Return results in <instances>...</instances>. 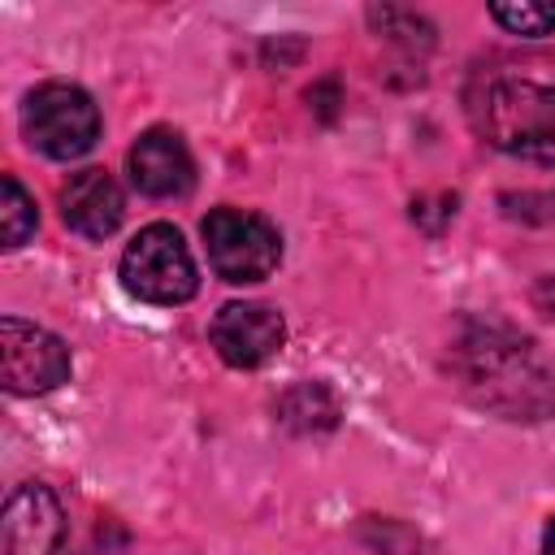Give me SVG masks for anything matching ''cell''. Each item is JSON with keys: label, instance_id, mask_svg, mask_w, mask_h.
I'll use <instances>...</instances> for the list:
<instances>
[{"label": "cell", "instance_id": "ba28073f", "mask_svg": "<svg viewBox=\"0 0 555 555\" xmlns=\"http://www.w3.org/2000/svg\"><path fill=\"white\" fill-rule=\"evenodd\" d=\"M212 347L230 369H260L286 343V321L269 304H225L212 317Z\"/></svg>", "mask_w": 555, "mask_h": 555}, {"label": "cell", "instance_id": "6da1fadb", "mask_svg": "<svg viewBox=\"0 0 555 555\" xmlns=\"http://www.w3.org/2000/svg\"><path fill=\"white\" fill-rule=\"evenodd\" d=\"M447 369L477 408L503 421H542L555 412L546 360L525 334L499 321H464L447 347Z\"/></svg>", "mask_w": 555, "mask_h": 555}, {"label": "cell", "instance_id": "7c38bea8", "mask_svg": "<svg viewBox=\"0 0 555 555\" xmlns=\"http://www.w3.org/2000/svg\"><path fill=\"white\" fill-rule=\"evenodd\" d=\"M35 225H39L35 199L22 191V182H17L13 173H4V178H0V238H4V247H9V251L22 247V243L35 234Z\"/></svg>", "mask_w": 555, "mask_h": 555}, {"label": "cell", "instance_id": "3957f363", "mask_svg": "<svg viewBox=\"0 0 555 555\" xmlns=\"http://www.w3.org/2000/svg\"><path fill=\"white\" fill-rule=\"evenodd\" d=\"M117 273H121V286H126L134 299L156 304V308L186 304V299L199 291L191 247L182 243V234H178L169 221L143 225V230L126 243Z\"/></svg>", "mask_w": 555, "mask_h": 555}, {"label": "cell", "instance_id": "4fadbf2b", "mask_svg": "<svg viewBox=\"0 0 555 555\" xmlns=\"http://www.w3.org/2000/svg\"><path fill=\"white\" fill-rule=\"evenodd\" d=\"M490 17L520 35V39H546L555 30V4L546 0H520V4H490Z\"/></svg>", "mask_w": 555, "mask_h": 555}, {"label": "cell", "instance_id": "5b68a950", "mask_svg": "<svg viewBox=\"0 0 555 555\" xmlns=\"http://www.w3.org/2000/svg\"><path fill=\"white\" fill-rule=\"evenodd\" d=\"M199 234H204V251H208L212 273L221 282H234V286L264 282L282 260V238L260 212L212 208L204 217Z\"/></svg>", "mask_w": 555, "mask_h": 555}, {"label": "cell", "instance_id": "8992f818", "mask_svg": "<svg viewBox=\"0 0 555 555\" xmlns=\"http://www.w3.org/2000/svg\"><path fill=\"white\" fill-rule=\"evenodd\" d=\"M69 382V347L30 321H0V386L9 395H48Z\"/></svg>", "mask_w": 555, "mask_h": 555}, {"label": "cell", "instance_id": "8fae6325", "mask_svg": "<svg viewBox=\"0 0 555 555\" xmlns=\"http://www.w3.org/2000/svg\"><path fill=\"white\" fill-rule=\"evenodd\" d=\"M278 416H282V425L304 429V434L334 429V425H338V399H334L321 382H304V386H295V390L282 395Z\"/></svg>", "mask_w": 555, "mask_h": 555}, {"label": "cell", "instance_id": "7a4b0ae2", "mask_svg": "<svg viewBox=\"0 0 555 555\" xmlns=\"http://www.w3.org/2000/svg\"><path fill=\"white\" fill-rule=\"evenodd\" d=\"M468 117L490 147L520 160L555 165V87L494 74L473 91Z\"/></svg>", "mask_w": 555, "mask_h": 555}, {"label": "cell", "instance_id": "5bb4252c", "mask_svg": "<svg viewBox=\"0 0 555 555\" xmlns=\"http://www.w3.org/2000/svg\"><path fill=\"white\" fill-rule=\"evenodd\" d=\"M542 555H555V516H551L546 529H542Z\"/></svg>", "mask_w": 555, "mask_h": 555}, {"label": "cell", "instance_id": "52a82bcc", "mask_svg": "<svg viewBox=\"0 0 555 555\" xmlns=\"http://www.w3.org/2000/svg\"><path fill=\"white\" fill-rule=\"evenodd\" d=\"M0 555H65V512L43 481H22L4 499Z\"/></svg>", "mask_w": 555, "mask_h": 555}, {"label": "cell", "instance_id": "9c48e42d", "mask_svg": "<svg viewBox=\"0 0 555 555\" xmlns=\"http://www.w3.org/2000/svg\"><path fill=\"white\" fill-rule=\"evenodd\" d=\"M126 160H130V182L152 199H178L195 182V160H191L182 134L165 130V126L143 130Z\"/></svg>", "mask_w": 555, "mask_h": 555}, {"label": "cell", "instance_id": "277c9868", "mask_svg": "<svg viewBox=\"0 0 555 555\" xmlns=\"http://www.w3.org/2000/svg\"><path fill=\"white\" fill-rule=\"evenodd\" d=\"M22 134L52 160H78L100 139V108L74 82H39L22 104Z\"/></svg>", "mask_w": 555, "mask_h": 555}, {"label": "cell", "instance_id": "30bf717a", "mask_svg": "<svg viewBox=\"0 0 555 555\" xmlns=\"http://www.w3.org/2000/svg\"><path fill=\"white\" fill-rule=\"evenodd\" d=\"M61 217L74 234L82 238H108L121 217H126V199H121V186L113 182V173L104 169H78L69 173V182L61 186Z\"/></svg>", "mask_w": 555, "mask_h": 555}]
</instances>
